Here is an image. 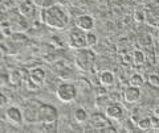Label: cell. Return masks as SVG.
<instances>
[{
    "mask_svg": "<svg viewBox=\"0 0 159 133\" xmlns=\"http://www.w3.org/2000/svg\"><path fill=\"white\" fill-rule=\"evenodd\" d=\"M41 21L52 29L61 31L69 23V16L61 7L53 6L41 11Z\"/></svg>",
    "mask_w": 159,
    "mask_h": 133,
    "instance_id": "6da1fadb",
    "label": "cell"
},
{
    "mask_svg": "<svg viewBox=\"0 0 159 133\" xmlns=\"http://www.w3.org/2000/svg\"><path fill=\"white\" fill-rule=\"evenodd\" d=\"M74 63L81 71H90L96 63V54L90 48L77 49L74 54Z\"/></svg>",
    "mask_w": 159,
    "mask_h": 133,
    "instance_id": "7a4b0ae2",
    "label": "cell"
},
{
    "mask_svg": "<svg viewBox=\"0 0 159 133\" xmlns=\"http://www.w3.org/2000/svg\"><path fill=\"white\" fill-rule=\"evenodd\" d=\"M58 119L57 110L51 104H40L39 107V123L43 125H54Z\"/></svg>",
    "mask_w": 159,
    "mask_h": 133,
    "instance_id": "3957f363",
    "label": "cell"
},
{
    "mask_svg": "<svg viewBox=\"0 0 159 133\" xmlns=\"http://www.w3.org/2000/svg\"><path fill=\"white\" fill-rule=\"evenodd\" d=\"M56 96L60 102L62 103H70L76 99L77 96V88L73 83H69V82H64V83H60L57 86V90H56Z\"/></svg>",
    "mask_w": 159,
    "mask_h": 133,
    "instance_id": "277c9868",
    "label": "cell"
},
{
    "mask_svg": "<svg viewBox=\"0 0 159 133\" xmlns=\"http://www.w3.org/2000/svg\"><path fill=\"white\" fill-rule=\"evenodd\" d=\"M69 45L74 49H82V48H88L86 45V33L81 31V29H72L69 32V37H68Z\"/></svg>",
    "mask_w": 159,
    "mask_h": 133,
    "instance_id": "5b68a950",
    "label": "cell"
},
{
    "mask_svg": "<svg viewBox=\"0 0 159 133\" xmlns=\"http://www.w3.org/2000/svg\"><path fill=\"white\" fill-rule=\"evenodd\" d=\"M105 115L109 117L110 120L114 121H119L125 117V110L122 108V106L119 104L118 102H113L107 106V108L105 110Z\"/></svg>",
    "mask_w": 159,
    "mask_h": 133,
    "instance_id": "8992f818",
    "label": "cell"
},
{
    "mask_svg": "<svg viewBox=\"0 0 159 133\" xmlns=\"http://www.w3.org/2000/svg\"><path fill=\"white\" fill-rule=\"evenodd\" d=\"M6 119L11 123V124L16 125V127H20L23 124L24 121V115L21 110L19 107H15V106H11L8 107L6 110Z\"/></svg>",
    "mask_w": 159,
    "mask_h": 133,
    "instance_id": "52a82bcc",
    "label": "cell"
},
{
    "mask_svg": "<svg viewBox=\"0 0 159 133\" xmlns=\"http://www.w3.org/2000/svg\"><path fill=\"white\" fill-rule=\"evenodd\" d=\"M109 120L110 119H109L106 115H102V113H94V115L90 116V119H89V124H90V127L94 131L102 132V129H105L106 127L110 125Z\"/></svg>",
    "mask_w": 159,
    "mask_h": 133,
    "instance_id": "ba28073f",
    "label": "cell"
},
{
    "mask_svg": "<svg viewBox=\"0 0 159 133\" xmlns=\"http://www.w3.org/2000/svg\"><path fill=\"white\" fill-rule=\"evenodd\" d=\"M74 24H76V28L81 29L84 32H92L94 28V19L89 15H80Z\"/></svg>",
    "mask_w": 159,
    "mask_h": 133,
    "instance_id": "9c48e42d",
    "label": "cell"
},
{
    "mask_svg": "<svg viewBox=\"0 0 159 133\" xmlns=\"http://www.w3.org/2000/svg\"><path fill=\"white\" fill-rule=\"evenodd\" d=\"M142 98V91L139 87H133V86H129L125 92H123V100L126 103H130V104H135L141 100Z\"/></svg>",
    "mask_w": 159,
    "mask_h": 133,
    "instance_id": "30bf717a",
    "label": "cell"
},
{
    "mask_svg": "<svg viewBox=\"0 0 159 133\" xmlns=\"http://www.w3.org/2000/svg\"><path fill=\"white\" fill-rule=\"evenodd\" d=\"M17 11L25 19L33 17L34 15H36V3L32 2V0H24L23 3H20Z\"/></svg>",
    "mask_w": 159,
    "mask_h": 133,
    "instance_id": "8fae6325",
    "label": "cell"
},
{
    "mask_svg": "<svg viewBox=\"0 0 159 133\" xmlns=\"http://www.w3.org/2000/svg\"><path fill=\"white\" fill-rule=\"evenodd\" d=\"M98 81H99V85L103 86V87H111L116 82V77H114V73L110 70H103L98 74Z\"/></svg>",
    "mask_w": 159,
    "mask_h": 133,
    "instance_id": "7c38bea8",
    "label": "cell"
},
{
    "mask_svg": "<svg viewBox=\"0 0 159 133\" xmlns=\"http://www.w3.org/2000/svg\"><path fill=\"white\" fill-rule=\"evenodd\" d=\"M28 78H29L31 81H33L34 83H36V85L41 86L43 83L45 82V79H47V73H45V70H44V69L36 67V69H33V70L29 73Z\"/></svg>",
    "mask_w": 159,
    "mask_h": 133,
    "instance_id": "4fadbf2b",
    "label": "cell"
},
{
    "mask_svg": "<svg viewBox=\"0 0 159 133\" xmlns=\"http://www.w3.org/2000/svg\"><path fill=\"white\" fill-rule=\"evenodd\" d=\"M24 78H25V71L21 69H15L9 73V82L13 86H19L24 81Z\"/></svg>",
    "mask_w": 159,
    "mask_h": 133,
    "instance_id": "5bb4252c",
    "label": "cell"
},
{
    "mask_svg": "<svg viewBox=\"0 0 159 133\" xmlns=\"http://www.w3.org/2000/svg\"><path fill=\"white\" fill-rule=\"evenodd\" d=\"M110 103H113V102L110 99V96H109V94L107 95H98L96 98V100H94V107H96L97 110L105 111Z\"/></svg>",
    "mask_w": 159,
    "mask_h": 133,
    "instance_id": "9a60e30c",
    "label": "cell"
},
{
    "mask_svg": "<svg viewBox=\"0 0 159 133\" xmlns=\"http://www.w3.org/2000/svg\"><path fill=\"white\" fill-rule=\"evenodd\" d=\"M73 117L78 124H85V123H88L89 119H90V116H89V113L85 108H76V111L73 113Z\"/></svg>",
    "mask_w": 159,
    "mask_h": 133,
    "instance_id": "2e32d148",
    "label": "cell"
},
{
    "mask_svg": "<svg viewBox=\"0 0 159 133\" xmlns=\"http://www.w3.org/2000/svg\"><path fill=\"white\" fill-rule=\"evenodd\" d=\"M133 63L135 66H142L146 63V53L141 50V49H137V50L133 52Z\"/></svg>",
    "mask_w": 159,
    "mask_h": 133,
    "instance_id": "e0dca14e",
    "label": "cell"
},
{
    "mask_svg": "<svg viewBox=\"0 0 159 133\" xmlns=\"http://www.w3.org/2000/svg\"><path fill=\"white\" fill-rule=\"evenodd\" d=\"M137 127H138V129H141V131H150L152 128L151 117H141L137 123Z\"/></svg>",
    "mask_w": 159,
    "mask_h": 133,
    "instance_id": "ac0fdd59",
    "label": "cell"
},
{
    "mask_svg": "<svg viewBox=\"0 0 159 133\" xmlns=\"http://www.w3.org/2000/svg\"><path fill=\"white\" fill-rule=\"evenodd\" d=\"M143 85H145V79L141 74H133L129 79V86H133V87H139L141 88Z\"/></svg>",
    "mask_w": 159,
    "mask_h": 133,
    "instance_id": "d6986e66",
    "label": "cell"
},
{
    "mask_svg": "<svg viewBox=\"0 0 159 133\" xmlns=\"http://www.w3.org/2000/svg\"><path fill=\"white\" fill-rule=\"evenodd\" d=\"M151 42H152V37L150 36V34H147V33H143L139 36L138 38V44L141 46L143 48H147V46H151Z\"/></svg>",
    "mask_w": 159,
    "mask_h": 133,
    "instance_id": "ffe728a7",
    "label": "cell"
},
{
    "mask_svg": "<svg viewBox=\"0 0 159 133\" xmlns=\"http://www.w3.org/2000/svg\"><path fill=\"white\" fill-rule=\"evenodd\" d=\"M97 42H98L97 34H96V33H93V32H86V45H88V48L96 46V45H97Z\"/></svg>",
    "mask_w": 159,
    "mask_h": 133,
    "instance_id": "44dd1931",
    "label": "cell"
},
{
    "mask_svg": "<svg viewBox=\"0 0 159 133\" xmlns=\"http://www.w3.org/2000/svg\"><path fill=\"white\" fill-rule=\"evenodd\" d=\"M133 19H134V21L135 23H139V24L145 23L146 21V12L142 11V9H137V11L134 12V15H133Z\"/></svg>",
    "mask_w": 159,
    "mask_h": 133,
    "instance_id": "7402d4cb",
    "label": "cell"
},
{
    "mask_svg": "<svg viewBox=\"0 0 159 133\" xmlns=\"http://www.w3.org/2000/svg\"><path fill=\"white\" fill-rule=\"evenodd\" d=\"M147 83L152 87H159V75L158 74H150V75L147 77Z\"/></svg>",
    "mask_w": 159,
    "mask_h": 133,
    "instance_id": "603a6c76",
    "label": "cell"
},
{
    "mask_svg": "<svg viewBox=\"0 0 159 133\" xmlns=\"http://www.w3.org/2000/svg\"><path fill=\"white\" fill-rule=\"evenodd\" d=\"M27 88H28V90H31V91H36V90H39V88H40V86L36 85L33 81H31L28 78V81H27Z\"/></svg>",
    "mask_w": 159,
    "mask_h": 133,
    "instance_id": "cb8c5ba5",
    "label": "cell"
},
{
    "mask_svg": "<svg viewBox=\"0 0 159 133\" xmlns=\"http://www.w3.org/2000/svg\"><path fill=\"white\" fill-rule=\"evenodd\" d=\"M2 34L3 36H6V37H11L12 36V31H11V28H9V25L4 27V24H3L2 25Z\"/></svg>",
    "mask_w": 159,
    "mask_h": 133,
    "instance_id": "d4e9b609",
    "label": "cell"
},
{
    "mask_svg": "<svg viewBox=\"0 0 159 133\" xmlns=\"http://www.w3.org/2000/svg\"><path fill=\"white\" fill-rule=\"evenodd\" d=\"M8 83H11L9 82V74H2V87L7 86Z\"/></svg>",
    "mask_w": 159,
    "mask_h": 133,
    "instance_id": "484cf974",
    "label": "cell"
},
{
    "mask_svg": "<svg viewBox=\"0 0 159 133\" xmlns=\"http://www.w3.org/2000/svg\"><path fill=\"white\" fill-rule=\"evenodd\" d=\"M7 104H8V98L4 95V94H0V106L6 107Z\"/></svg>",
    "mask_w": 159,
    "mask_h": 133,
    "instance_id": "4316f807",
    "label": "cell"
},
{
    "mask_svg": "<svg viewBox=\"0 0 159 133\" xmlns=\"http://www.w3.org/2000/svg\"><path fill=\"white\" fill-rule=\"evenodd\" d=\"M116 132H117V129L113 128L111 125H109V127L105 128V129H102V133H116Z\"/></svg>",
    "mask_w": 159,
    "mask_h": 133,
    "instance_id": "83f0119b",
    "label": "cell"
},
{
    "mask_svg": "<svg viewBox=\"0 0 159 133\" xmlns=\"http://www.w3.org/2000/svg\"><path fill=\"white\" fill-rule=\"evenodd\" d=\"M123 62L125 63H133V54L131 56H129V54H126V56H123Z\"/></svg>",
    "mask_w": 159,
    "mask_h": 133,
    "instance_id": "f1b7e54d",
    "label": "cell"
},
{
    "mask_svg": "<svg viewBox=\"0 0 159 133\" xmlns=\"http://www.w3.org/2000/svg\"><path fill=\"white\" fill-rule=\"evenodd\" d=\"M105 88L106 87H103V86H102V88H98L97 90V96L98 95H107V91L105 90Z\"/></svg>",
    "mask_w": 159,
    "mask_h": 133,
    "instance_id": "f546056e",
    "label": "cell"
},
{
    "mask_svg": "<svg viewBox=\"0 0 159 133\" xmlns=\"http://www.w3.org/2000/svg\"><path fill=\"white\" fill-rule=\"evenodd\" d=\"M152 116H154V117H157V119L159 120V107H157L155 110L152 111Z\"/></svg>",
    "mask_w": 159,
    "mask_h": 133,
    "instance_id": "4dcf8cb0",
    "label": "cell"
},
{
    "mask_svg": "<svg viewBox=\"0 0 159 133\" xmlns=\"http://www.w3.org/2000/svg\"><path fill=\"white\" fill-rule=\"evenodd\" d=\"M0 48H2V57H3L4 54H7V53H8V49H7V48H4L3 44H2V46H0Z\"/></svg>",
    "mask_w": 159,
    "mask_h": 133,
    "instance_id": "1f68e13d",
    "label": "cell"
},
{
    "mask_svg": "<svg viewBox=\"0 0 159 133\" xmlns=\"http://www.w3.org/2000/svg\"><path fill=\"white\" fill-rule=\"evenodd\" d=\"M158 70H159V66H158Z\"/></svg>",
    "mask_w": 159,
    "mask_h": 133,
    "instance_id": "d6a6232c",
    "label": "cell"
}]
</instances>
